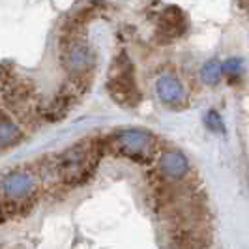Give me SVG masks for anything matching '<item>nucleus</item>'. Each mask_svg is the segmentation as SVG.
<instances>
[{
    "instance_id": "nucleus-1",
    "label": "nucleus",
    "mask_w": 249,
    "mask_h": 249,
    "mask_svg": "<svg viewBox=\"0 0 249 249\" xmlns=\"http://www.w3.org/2000/svg\"><path fill=\"white\" fill-rule=\"evenodd\" d=\"M107 90H109L112 100L122 107H135L141 101V90L135 81V68L125 53H122L112 62L109 81H107Z\"/></svg>"
},
{
    "instance_id": "nucleus-2",
    "label": "nucleus",
    "mask_w": 249,
    "mask_h": 249,
    "mask_svg": "<svg viewBox=\"0 0 249 249\" xmlns=\"http://www.w3.org/2000/svg\"><path fill=\"white\" fill-rule=\"evenodd\" d=\"M96 163H98L96 148L87 144V142H79L77 146L62 154V158H60V176L70 186L83 184L88 176L92 175V171L96 169Z\"/></svg>"
},
{
    "instance_id": "nucleus-3",
    "label": "nucleus",
    "mask_w": 249,
    "mask_h": 249,
    "mask_svg": "<svg viewBox=\"0 0 249 249\" xmlns=\"http://www.w3.org/2000/svg\"><path fill=\"white\" fill-rule=\"evenodd\" d=\"M112 148L116 154L124 156L127 160H133L139 163L150 161L154 148H156V141L144 129H122L112 137Z\"/></svg>"
},
{
    "instance_id": "nucleus-4",
    "label": "nucleus",
    "mask_w": 249,
    "mask_h": 249,
    "mask_svg": "<svg viewBox=\"0 0 249 249\" xmlns=\"http://www.w3.org/2000/svg\"><path fill=\"white\" fill-rule=\"evenodd\" d=\"M156 96L169 109H182L187 103V92L182 81L173 73H163L156 79Z\"/></svg>"
},
{
    "instance_id": "nucleus-5",
    "label": "nucleus",
    "mask_w": 249,
    "mask_h": 249,
    "mask_svg": "<svg viewBox=\"0 0 249 249\" xmlns=\"http://www.w3.org/2000/svg\"><path fill=\"white\" fill-rule=\"evenodd\" d=\"M62 66L71 75H83L92 70L94 54H92L90 47L85 45L83 41L71 39L62 49Z\"/></svg>"
},
{
    "instance_id": "nucleus-6",
    "label": "nucleus",
    "mask_w": 249,
    "mask_h": 249,
    "mask_svg": "<svg viewBox=\"0 0 249 249\" xmlns=\"http://www.w3.org/2000/svg\"><path fill=\"white\" fill-rule=\"evenodd\" d=\"M158 171L165 180L180 182L189 175V161L178 150H165L158 160Z\"/></svg>"
},
{
    "instance_id": "nucleus-7",
    "label": "nucleus",
    "mask_w": 249,
    "mask_h": 249,
    "mask_svg": "<svg viewBox=\"0 0 249 249\" xmlns=\"http://www.w3.org/2000/svg\"><path fill=\"white\" fill-rule=\"evenodd\" d=\"M36 187V182L30 173H23V171H17V173H12L8 175L4 180H2V191L6 197H10L13 200H21L26 199L32 195Z\"/></svg>"
},
{
    "instance_id": "nucleus-8",
    "label": "nucleus",
    "mask_w": 249,
    "mask_h": 249,
    "mask_svg": "<svg viewBox=\"0 0 249 249\" xmlns=\"http://www.w3.org/2000/svg\"><path fill=\"white\" fill-rule=\"evenodd\" d=\"M173 244L176 249H204L210 244V234L197 227H186L176 231Z\"/></svg>"
},
{
    "instance_id": "nucleus-9",
    "label": "nucleus",
    "mask_w": 249,
    "mask_h": 249,
    "mask_svg": "<svg viewBox=\"0 0 249 249\" xmlns=\"http://www.w3.org/2000/svg\"><path fill=\"white\" fill-rule=\"evenodd\" d=\"M160 25H161L163 34H167L169 37H178L182 36V32L186 30V15L182 13L180 8L171 6L163 12Z\"/></svg>"
},
{
    "instance_id": "nucleus-10",
    "label": "nucleus",
    "mask_w": 249,
    "mask_h": 249,
    "mask_svg": "<svg viewBox=\"0 0 249 249\" xmlns=\"http://www.w3.org/2000/svg\"><path fill=\"white\" fill-rule=\"evenodd\" d=\"M23 137L19 125L12 122L4 112L0 114V150L10 148L13 144H17Z\"/></svg>"
},
{
    "instance_id": "nucleus-11",
    "label": "nucleus",
    "mask_w": 249,
    "mask_h": 249,
    "mask_svg": "<svg viewBox=\"0 0 249 249\" xmlns=\"http://www.w3.org/2000/svg\"><path fill=\"white\" fill-rule=\"evenodd\" d=\"M200 79L208 87H217L221 83V79H223L221 62L213 58V60H208L206 64H202V68H200Z\"/></svg>"
},
{
    "instance_id": "nucleus-12",
    "label": "nucleus",
    "mask_w": 249,
    "mask_h": 249,
    "mask_svg": "<svg viewBox=\"0 0 249 249\" xmlns=\"http://www.w3.org/2000/svg\"><path fill=\"white\" fill-rule=\"evenodd\" d=\"M221 73L229 79V81H238L242 73H244V60L238 58V56H232V58H227L223 64H221Z\"/></svg>"
},
{
    "instance_id": "nucleus-13",
    "label": "nucleus",
    "mask_w": 249,
    "mask_h": 249,
    "mask_svg": "<svg viewBox=\"0 0 249 249\" xmlns=\"http://www.w3.org/2000/svg\"><path fill=\"white\" fill-rule=\"evenodd\" d=\"M204 124H206V127H208L212 133H223L225 131L223 118H221V114H219V112L213 111V109L204 112Z\"/></svg>"
}]
</instances>
